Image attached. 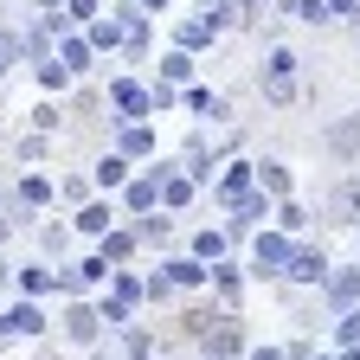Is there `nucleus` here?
<instances>
[{
	"label": "nucleus",
	"mask_w": 360,
	"mask_h": 360,
	"mask_svg": "<svg viewBox=\"0 0 360 360\" xmlns=\"http://www.w3.org/2000/svg\"><path fill=\"white\" fill-rule=\"evenodd\" d=\"M290 257H296L290 232H277V225H257V232H251V264L257 270H290Z\"/></svg>",
	"instance_id": "1"
},
{
	"label": "nucleus",
	"mask_w": 360,
	"mask_h": 360,
	"mask_svg": "<svg viewBox=\"0 0 360 360\" xmlns=\"http://www.w3.org/2000/svg\"><path fill=\"white\" fill-rule=\"evenodd\" d=\"M296 52H283V45H277V52H270L264 58V97L270 103H296Z\"/></svg>",
	"instance_id": "2"
},
{
	"label": "nucleus",
	"mask_w": 360,
	"mask_h": 360,
	"mask_svg": "<svg viewBox=\"0 0 360 360\" xmlns=\"http://www.w3.org/2000/svg\"><path fill=\"white\" fill-rule=\"evenodd\" d=\"M167 167H174V161H155L148 174H129V187H122V206H129L135 219L161 206V174H167Z\"/></svg>",
	"instance_id": "3"
},
{
	"label": "nucleus",
	"mask_w": 360,
	"mask_h": 360,
	"mask_svg": "<svg viewBox=\"0 0 360 360\" xmlns=\"http://www.w3.org/2000/svg\"><path fill=\"white\" fill-rule=\"evenodd\" d=\"M116 148L129 161H148L155 155V122L148 116H116Z\"/></svg>",
	"instance_id": "4"
},
{
	"label": "nucleus",
	"mask_w": 360,
	"mask_h": 360,
	"mask_svg": "<svg viewBox=\"0 0 360 360\" xmlns=\"http://www.w3.org/2000/svg\"><path fill=\"white\" fill-rule=\"evenodd\" d=\"M110 110H116V116H148V110H155V90H148L142 77H116V84H110Z\"/></svg>",
	"instance_id": "5"
},
{
	"label": "nucleus",
	"mask_w": 360,
	"mask_h": 360,
	"mask_svg": "<svg viewBox=\"0 0 360 360\" xmlns=\"http://www.w3.org/2000/svg\"><path fill=\"white\" fill-rule=\"evenodd\" d=\"M322 290H328V309H335V315H341V309H354V302H360V264L328 270V277H322Z\"/></svg>",
	"instance_id": "6"
},
{
	"label": "nucleus",
	"mask_w": 360,
	"mask_h": 360,
	"mask_svg": "<svg viewBox=\"0 0 360 360\" xmlns=\"http://www.w3.org/2000/svg\"><path fill=\"white\" fill-rule=\"evenodd\" d=\"M161 270H167V283H174V290H206V283H212V264L193 257V251H187V257H167Z\"/></svg>",
	"instance_id": "7"
},
{
	"label": "nucleus",
	"mask_w": 360,
	"mask_h": 360,
	"mask_svg": "<svg viewBox=\"0 0 360 360\" xmlns=\"http://www.w3.org/2000/svg\"><path fill=\"white\" fill-rule=\"evenodd\" d=\"M283 277H290V283H322V277H328V251H322V245H296V257H290Z\"/></svg>",
	"instance_id": "8"
},
{
	"label": "nucleus",
	"mask_w": 360,
	"mask_h": 360,
	"mask_svg": "<svg viewBox=\"0 0 360 360\" xmlns=\"http://www.w3.org/2000/svg\"><path fill=\"white\" fill-rule=\"evenodd\" d=\"M65 335H71L77 347H97V335H103V315H97V302H71V315H65Z\"/></svg>",
	"instance_id": "9"
},
{
	"label": "nucleus",
	"mask_w": 360,
	"mask_h": 360,
	"mask_svg": "<svg viewBox=\"0 0 360 360\" xmlns=\"http://www.w3.org/2000/svg\"><path fill=\"white\" fill-rule=\"evenodd\" d=\"M110 225H116V206H110V200H84V206H77V219H71V232H84V238H103Z\"/></svg>",
	"instance_id": "10"
},
{
	"label": "nucleus",
	"mask_w": 360,
	"mask_h": 360,
	"mask_svg": "<svg viewBox=\"0 0 360 360\" xmlns=\"http://www.w3.org/2000/svg\"><path fill=\"white\" fill-rule=\"evenodd\" d=\"M251 187H257V167H251V161H232V167H225V180H219L212 193H219V206H232V200H245Z\"/></svg>",
	"instance_id": "11"
},
{
	"label": "nucleus",
	"mask_w": 360,
	"mask_h": 360,
	"mask_svg": "<svg viewBox=\"0 0 360 360\" xmlns=\"http://www.w3.org/2000/svg\"><path fill=\"white\" fill-rule=\"evenodd\" d=\"M193 193H200V180H193L187 167H167V174H161V206H167V212H180Z\"/></svg>",
	"instance_id": "12"
},
{
	"label": "nucleus",
	"mask_w": 360,
	"mask_h": 360,
	"mask_svg": "<svg viewBox=\"0 0 360 360\" xmlns=\"http://www.w3.org/2000/svg\"><path fill=\"white\" fill-rule=\"evenodd\" d=\"M13 200H20V212H39V206H52V200H58V187H52L45 174H32V167H26V174H20V193H13Z\"/></svg>",
	"instance_id": "13"
},
{
	"label": "nucleus",
	"mask_w": 360,
	"mask_h": 360,
	"mask_svg": "<svg viewBox=\"0 0 360 360\" xmlns=\"http://www.w3.org/2000/svg\"><path fill=\"white\" fill-rule=\"evenodd\" d=\"M13 283H20V296H65L58 270L45 277V257H39V264H26V270H13Z\"/></svg>",
	"instance_id": "14"
},
{
	"label": "nucleus",
	"mask_w": 360,
	"mask_h": 360,
	"mask_svg": "<svg viewBox=\"0 0 360 360\" xmlns=\"http://www.w3.org/2000/svg\"><path fill=\"white\" fill-rule=\"evenodd\" d=\"M212 39H219V26H212L206 13H193V20H180V26H174V45H187V52H206Z\"/></svg>",
	"instance_id": "15"
},
{
	"label": "nucleus",
	"mask_w": 360,
	"mask_h": 360,
	"mask_svg": "<svg viewBox=\"0 0 360 360\" xmlns=\"http://www.w3.org/2000/svg\"><path fill=\"white\" fill-rule=\"evenodd\" d=\"M7 322H13V335H45V309H39V296L7 302Z\"/></svg>",
	"instance_id": "16"
},
{
	"label": "nucleus",
	"mask_w": 360,
	"mask_h": 360,
	"mask_svg": "<svg viewBox=\"0 0 360 360\" xmlns=\"http://www.w3.org/2000/svg\"><path fill=\"white\" fill-rule=\"evenodd\" d=\"M110 296L129 302V309H142L148 302V277H135V270H110Z\"/></svg>",
	"instance_id": "17"
},
{
	"label": "nucleus",
	"mask_w": 360,
	"mask_h": 360,
	"mask_svg": "<svg viewBox=\"0 0 360 360\" xmlns=\"http://www.w3.org/2000/svg\"><path fill=\"white\" fill-rule=\"evenodd\" d=\"M58 58L71 71H90V58H97V45H90V32H58Z\"/></svg>",
	"instance_id": "18"
},
{
	"label": "nucleus",
	"mask_w": 360,
	"mask_h": 360,
	"mask_svg": "<svg viewBox=\"0 0 360 360\" xmlns=\"http://www.w3.org/2000/svg\"><path fill=\"white\" fill-rule=\"evenodd\" d=\"M32 77H39V90H65V84H71L77 71H71V65H65L58 52H45V58H32Z\"/></svg>",
	"instance_id": "19"
},
{
	"label": "nucleus",
	"mask_w": 360,
	"mask_h": 360,
	"mask_svg": "<svg viewBox=\"0 0 360 360\" xmlns=\"http://www.w3.org/2000/svg\"><path fill=\"white\" fill-rule=\"evenodd\" d=\"M135 245H142V238H135V225H129V232H122V225H110V232L97 238V251H103L110 264H129V257H135Z\"/></svg>",
	"instance_id": "20"
},
{
	"label": "nucleus",
	"mask_w": 360,
	"mask_h": 360,
	"mask_svg": "<svg viewBox=\"0 0 360 360\" xmlns=\"http://www.w3.org/2000/svg\"><path fill=\"white\" fill-rule=\"evenodd\" d=\"M257 187H264L270 200H283V193H296V174H290L283 161H257Z\"/></svg>",
	"instance_id": "21"
},
{
	"label": "nucleus",
	"mask_w": 360,
	"mask_h": 360,
	"mask_svg": "<svg viewBox=\"0 0 360 360\" xmlns=\"http://www.w3.org/2000/svg\"><path fill=\"white\" fill-rule=\"evenodd\" d=\"M161 84H174V90L193 84V52H187V45H174V52L161 58Z\"/></svg>",
	"instance_id": "22"
},
{
	"label": "nucleus",
	"mask_w": 360,
	"mask_h": 360,
	"mask_svg": "<svg viewBox=\"0 0 360 360\" xmlns=\"http://www.w3.org/2000/svg\"><path fill=\"white\" fill-rule=\"evenodd\" d=\"M335 219L347 225V232L360 225V180H335Z\"/></svg>",
	"instance_id": "23"
},
{
	"label": "nucleus",
	"mask_w": 360,
	"mask_h": 360,
	"mask_svg": "<svg viewBox=\"0 0 360 360\" xmlns=\"http://www.w3.org/2000/svg\"><path fill=\"white\" fill-rule=\"evenodd\" d=\"M167 232H174V212L167 206L142 212V225H135V238H142V245H167Z\"/></svg>",
	"instance_id": "24"
},
{
	"label": "nucleus",
	"mask_w": 360,
	"mask_h": 360,
	"mask_svg": "<svg viewBox=\"0 0 360 360\" xmlns=\"http://www.w3.org/2000/svg\"><path fill=\"white\" fill-rule=\"evenodd\" d=\"M122 32H129V26H122V13H110V20L97 13V20H90V45H97V52H116Z\"/></svg>",
	"instance_id": "25"
},
{
	"label": "nucleus",
	"mask_w": 360,
	"mask_h": 360,
	"mask_svg": "<svg viewBox=\"0 0 360 360\" xmlns=\"http://www.w3.org/2000/svg\"><path fill=\"white\" fill-rule=\"evenodd\" d=\"M110 187H129V155H122V148L97 161V193H110Z\"/></svg>",
	"instance_id": "26"
},
{
	"label": "nucleus",
	"mask_w": 360,
	"mask_h": 360,
	"mask_svg": "<svg viewBox=\"0 0 360 360\" xmlns=\"http://www.w3.org/2000/svg\"><path fill=\"white\" fill-rule=\"evenodd\" d=\"M270 219H277V232H290V238H302V225H309V212H302V200H296V193H283Z\"/></svg>",
	"instance_id": "27"
},
{
	"label": "nucleus",
	"mask_w": 360,
	"mask_h": 360,
	"mask_svg": "<svg viewBox=\"0 0 360 360\" xmlns=\"http://www.w3.org/2000/svg\"><path fill=\"white\" fill-rule=\"evenodd\" d=\"M187 251L212 264V257H225V251H232V238H225V225H206V232H193V245H187Z\"/></svg>",
	"instance_id": "28"
},
{
	"label": "nucleus",
	"mask_w": 360,
	"mask_h": 360,
	"mask_svg": "<svg viewBox=\"0 0 360 360\" xmlns=\"http://www.w3.org/2000/svg\"><path fill=\"white\" fill-rule=\"evenodd\" d=\"M238 283H245V270H238L232 257H212V290H219L225 302H238Z\"/></svg>",
	"instance_id": "29"
},
{
	"label": "nucleus",
	"mask_w": 360,
	"mask_h": 360,
	"mask_svg": "<svg viewBox=\"0 0 360 360\" xmlns=\"http://www.w3.org/2000/svg\"><path fill=\"white\" fill-rule=\"evenodd\" d=\"M283 13L302 20V26H328V20H335V13H328V0H283Z\"/></svg>",
	"instance_id": "30"
},
{
	"label": "nucleus",
	"mask_w": 360,
	"mask_h": 360,
	"mask_svg": "<svg viewBox=\"0 0 360 360\" xmlns=\"http://www.w3.org/2000/svg\"><path fill=\"white\" fill-rule=\"evenodd\" d=\"M65 251H71V225H45V232H39V257H52V264H58Z\"/></svg>",
	"instance_id": "31"
},
{
	"label": "nucleus",
	"mask_w": 360,
	"mask_h": 360,
	"mask_svg": "<svg viewBox=\"0 0 360 360\" xmlns=\"http://www.w3.org/2000/svg\"><path fill=\"white\" fill-rule=\"evenodd\" d=\"M180 97H187V110H193V116H219V97H212L206 84H187Z\"/></svg>",
	"instance_id": "32"
},
{
	"label": "nucleus",
	"mask_w": 360,
	"mask_h": 360,
	"mask_svg": "<svg viewBox=\"0 0 360 360\" xmlns=\"http://www.w3.org/2000/svg\"><path fill=\"white\" fill-rule=\"evenodd\" d=\"M232 328H238V322H219V328H212V347H206V354H225V360H232V354L245 347V335H232Z\"/></svg>",
	"instance_id": "33"
},
{
	"label": "nucleus",
	"mask_w": 360,
	"mask_h": 360,
	"mask_svg": "<svg viewBox=\"0 0 360 360\" xmlns=\"http://www.w3.org/2000/svg\"><path fill=\"white\" fill-rule=\"evenodd\" d=\"M354 341H360V302L341 309V322H335V347H354Z\"/></svg>",
	"instance_id": "34"
},
{
	"label": "nucleus",
	"mask_w": 360,
	"mask_h": 360,
	"mask_svg": "<svg viewBox=\"0 0 360 360\" xmlns=\"http://www.w3.org/2000/svg\"><path fill=\"white\" fill-rule=\"evenodd\" d=\"M58 193H65L71 206H84V200H90V180H84V174H71V180H58Z\"/></svg>",
	"instance_id": "35"
},
{
	"label": "nucleus",
	"mask_w": 360,
	"mask_h": 360,
	"mask_svg": "<svg viewBox=\"0 0 360 360\" xmlns=\"http://www.w3.org/2000/svg\"><path fill=\"white\" fill-rule=\"evenodd\" d=\"M39 155H45V129H32V135H26V142H20V161H26V167H32Z\"/></svg>",
	"instance_id": "36"
},
{
	"label": "nucleus",
	"mask_w": 360,
	"mask_h": 360,
	"mask_svg": "<svg viewBox=\"0 0 360 360\" xmlns=\"http://www.w3.org/2000/svg\"><path fill=\"white\" fill-rule=\"evenodd\" d=\"M122 347H129V360H148V335H142V328H129Z\"/></svg>",
	"instance_id": "37"
},
{
	"label": "nucleus",
	"mask_w": 360,
	"mask_h": 360,
	"mask_svg": "<svg viewBox=\"0 0 360 360\" xmlns=\"http://www.w3.org/2000/svg\"><path fill=\"white\" fill-rule=\"evenodd\" d=\"M65 13H71V26L77 20H97V0H65Z\"/></svg>",
	"instance_id": "38"
},
{
	"label": "nucleus",
	"mask_w": 360,
	"mask_h": 360,
	"mask_svg": "<svg viewBox=\"0 0 360 360\" xmlns=\"http://www.w3.org/2000/svg\"><path fill=\"white\" fill-rule=\"evenodd\" d=\"M32 122H39V129H45V135H52V129H58V122H65V116H58V110H52V103H39V110H32Z\"/></svg>",
	"instance_id": "39"
},
{
	"label": "nucleus",
	"mask_w": 360,
	"mask_h": 360,
	"mask_svg": "<svg viewBox=\"0 0 360 360\" xmlns=\"http://www.w3.org/2000/svg\"><path fill=\"white\" fill-rule=\"evenodd\" d=\"M328 13H335V20H347V13L360 20V0H328Z\"/></svg>",
	"instance_id": "40"
},
{
	"label": "nucleus",
	"mask_w": 360,
	"mask_h": 360,
	"mask_svg": "<svg viewBox=\"0 0 360 360\" xmlns=\"http://www.w3.org/2000/svg\"><path fill=\"white\" fill-rule=\"evenodd\" d=\"M251 360H290V347H251Z\"/></svg>",
	"instance_id": "41"
},
{
	"label": "nucleus",
	"mask_w": 360,
	"mask_h": 360,
	"mask_svg": "<svg viewBox=\"0 0 360 360\" xmlns=\"http://www.w3.org/2000/svg\"><path fill=\"white\" fill-rule=\"evenodd\" d=\"M290 360H328V354H309V347H290Z\"/></svg>",
	"instance_id": "42"
},
{
	"label": "nucleus",
	"mask_w": 360,
	"mask_h": 360,
	"mask_svg": "<svg viewBox=\"0 0 360 360\" xmlns=\"http://www.w3.org/2000/svg\"><path fill=\"white\" fill-rule=\"evenodd\" d=\"M0 335H13V322H7V309H0Z\"/></svg>",
	"instance_id": "43"
},
{
	"label": "nucleus",
	"mask_w": 360,
	"mask_h": 360,
	"mask_svg": "<svg viewBox=\"0 0 360 360\" xmlns=\"http://www.w3.org/2000/svg\"><path fill=\"white\" fill-rule=\"evenodd\" d=\"M7 277H13V270H7V264H0V290H7Z\"/></svg>",
	"instance_id": "44"
},
{
	"label": "nucleus",
	"mask_w": 360,
	"mask_h": 360,
	"mask_svg": "<svg viewBox=\"0 0 360 360\" xmlns=\"http://www.w3.org/2000/svg\"><path fill=\"white\" fill-rule=\"evenodd\" d=\"M7 65H13V58H7V52H0V77H7Z\"/></svg>",
	"instance_id": "45"
},
{
	"label": "nucleus",
	"mask_w": 360,
	"mask_h": 360,
	"mask_svg": "<svg viewBox=\"0 0 360 360\" xmlns=\"http://www.w3.org/2000/svg\"><path fill=\"white\" fill-rule=\"evenodd\" d=\"M97 360H116V354H97Z\"/></svg>",
	"instance_id": "46"
},
{
	"label": "nucleus",
	"mask_w": 360,
	"mask_h": 360,
	"mask_svg": "<svg viewBox=\"0 0 360 360\" xmlns=\"http://www.w3.org/2000/svg\"><path fill=\"white\" fill-rule=\"evenodd\" d=\"M206 360H225V354H206Z\"/></svg>",
	"instance_id": "47"
}]
</instances>
